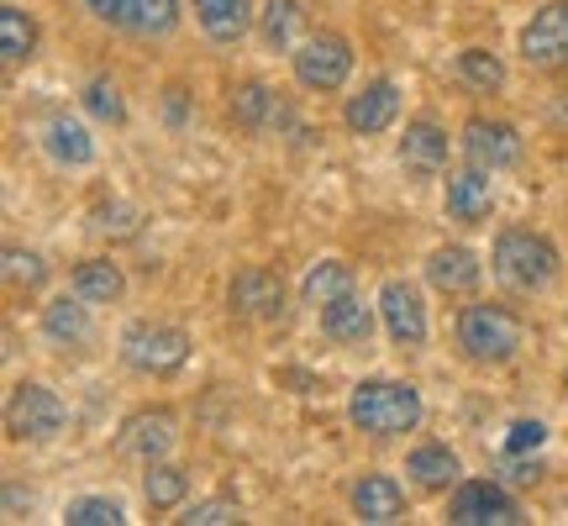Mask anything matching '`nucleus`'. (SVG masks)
<instances>
[{
  "mask_svg": "<svg viewBox=\"0 0 568 526\" xmlns=\"http://www.w3.org/2000/svg\"><path fill=\"white\" fill-rule=\"evenodd\" d=\"M489 269L495 280L516 290V295H542L558 284L564 274V253L552 243L548 232H531V226H506L495 237V253H489Z\"/></svg>",
  "mask_w": 568,
  "mask_h": 526,
  "instance_id": "obj_1",
  "label": "nucleus"
},
{
  "mask_svg": "<svg viewBox=\"0 0 568 526\" xmlns=\"http://www.w3.org/2000/svg\"><path fill=\"white\" fill-rule=\"evenodd\" d=\"M422 416H426V401L410 380H364L347 395V422L358 426L364 437H379V443L416 432Z\"/></svg>",
  "mask_w": 568,
  "mask_h": 526,
  "instance_id": "obj_2",
  "label": "nucleus"
},
{
  "mask_svg": "<svg viewBox=\"0 0 568 526\" xmlns=\"http://www.w3.org/2000/svg\"><path fill=\"white\" fill-rule=\"evenodd\" d=\"M453 337H458V353H464L468 364L500 368V364H510V358L527 347V322H521L510 305L474 301V305H464V311H458Z\"/></svg>",
  "mask_w": 568,
  "mask_h": 526,
  "instance_id": "obj_3",
  "label": "nucleus"
},
{
  "mask_svg": "<svg viewBox=\"0 0 568 526\" xmlns=\"http://www.w3.org/2000/svg\"><path fill=\"white\" fill-rule=\"evenodd\" d=\"M190 358V332L174 322H132L122 332V364L142 380H169Z\"/></svg>",
  "mask_w": 568,
  "mask_h": 526,
  "instance_id": "obj_4",
  "label": "nucleus"
},
{
  "mask_svg": "<svg viewBox=\"0 0 568 526\" xmlns=\"http://www.w3.org/2000/svg\"><path fill=\"white\" fill-rule=\"evenodd\" d=\"M295 84L311 90V95H332V90H343L347 74H353V42L343 32H316V38H305L295 53Z\"/></svg>",
  "mask_w": 568,
  "mask_h": 526,
  "instance_id": "obj_5",
  "label": "nucleus"
},
{
  "mask_svg": "<svg viewBox=\"0 0 568 526\" xmlns=\"http://www.w3.org/2000/svg\"><path fill=\"white\" fill-rule=\"evenodd\" d=\"M63 422H69L63 401L48 385H38V380H21L11 390V401H6V432H11V443H53L63 432Z\"/></svg>",
  "mask_w": 568,
  "mask_h": 526,
  "instance_id": "obj_6",
  "label": "nucleus"
},
{
  "mask_svg": "<svg viewBox=\"0 0 568 526\" xmlns=\"http://www.w3.org/2000/svg\"><path fill=\"white\" fill-rule=\"evenodd\" d=\"M447 522L453 526H516V522H527V516H521V500L506 485H495V479H458L453 500H447Z\"/></svg>",
  "mask_w": 568,
  "mask_h": 526,
  "instance_id": "obj_7",
  "label": "nucleus"
},
{
  "mask_svg": "<svg viewBox=\"0 0 568 526\" xmlns=\"http://www.w3.org/2000/svg\"><path fill=\"white\" fill-rule=\"evenodd\" d=\"M84 11L126 38H169L180 27V0H84Z\"/></svg>",
  "mask_w": 568,
  "mask_h": 526,
  "instance_id": "obj_8",
  "label": "nucleus"
},
{
  "mask_svg": "<svg viewBox=\"0 0 568 526\" xmlns=\"http://www.w3.org/2000/svg\"><path fill=\"white\" fill-rule=\"evenodd\" d=\"M468 163H479L489 174H500V169H516L521 153H527V142L510 122H495V117H468L464 122V138H458Z\"/></svg>",
  "mask_w": 568,
  "mask_h": 526,
  "instance_id": "obj_9",
  "label": "nucleus"
},
{
  "mask_svg": "<svg viewBox=\"0 0 568 526\" xmlns=\"http://www.w3.org/2000/svg\"><path fill=\"white\" fill-rule=\"evenodd\" d=\"M226 301H232V316L243 322H280L284 316V280L264 263H247L232 274L226 284Z\"/></svg>",
  "mask_w": 568,
  "mask_h": 526,
  "instance_id": "obj_10",
  "label": "nucleus"
},
{
  "mask_svg": "<svg viewBox=\"0 0 568 526\" xmlns=\"http://www.w3.org/2000/svg\"><path fill=\"white\" fill-rule=\"evenodd\" d=\"M379 322H385L395 347H426V301L410 280H385L379 284Z\"/></svg>",
  "mask_w": 568,
  "mask_h": 526,
  "instance_id": "obj_11",
  "label": "nucleus"
},
{
  "mask_svg": "<svg viewBox=\"0 0 568 526\" xmlns=\"http://www.w3.org/2000/svg\"><path fill=\"white\" fill-rule=\"evenodd\" d=\"M400 122V84L395 80H368L358 95H347L343 105V127L353 138H379Z\"/></svg>",
  "mask_w": 568,
  "mask_h": 526,
  "instance_id": "obj_12",
  "label": "nucleus"
},
{
  "mask_svg": "<svg viewBox=\"0 0 568 526\" xmlns=\"http://www.w3.org/2000/svg\"><path fill=\"white\" fill-rule=\"evenodd\" d=\"M180 443V416L169 405H148L138 416H126L122 426V453L138 458V464H159L169 458V447Z\"/></svg>",
  "mask_w": 568,
  "mask_h": 526,
  "instance_id": "obj_13",
  "label": "nucleus"
},
{
  "mask_svg": "<svg viewBox=\"0 0 568 526\" xmlns=\"http://www.w3.org/2000/svg\"><path fill=\"white\" fill-rule=\"evenodd\" d=\"M521 59L531 69H564L568 63V0H552L521 27Z\"/></svg>",
  "mask_w": 568,
  "mask_h": 526,
  "instance_id": "obj_14",
  "label": "nucleus"
},
{
  "mask_svg": "<svg viewBox=\"0 0 568 526\" xmlns=\"http://www.w3.org/2000/svg\"><path fill=\"white\" fill-rule=\"evenodd\" d=\"M232 122L264 138V132H284V127L295 122V105L284 101L274 84L247 80V84H237V90H232Z\"/></svg>",
  "mask_w": 568,
  "mask_h": 526,
  "instance_id": "obj_15",
  "label": "nucleus"
},
{
  "mask_svg": "<svg viewBox=\"0 0 568 526\" xmlns=\"http://www.w3.org/2000/svg\"><path fill=\"white\" fill-rule=\"evenodd\" d=\"M479 280H485V263H479L474 247L443 243V247L426 253V284H432V290H443V295H468Z\"/></svg>",
  "mask_w": 568,
  "mask_h": 526,
  "instance_id": "obj_16",
  "label": "nucleus"
},
{
  "mask_svg": "<svg viewBox=\"0 0 568 526\" xmlns=\"http://www.w3.org/2000/svg\"><path fill=\"white\" fill-rule=\"evenodd\" d=\"M42 148H48V159L59 163V169H90V163L101 159V142L90 138V127H84L80 117H69V111L48 117V127H42Z\"/></svg>",
  "mask_w": 568,
  "mask_h": 526,
  "instance_id": "obj_17",
  "label": "nucleus"
},
{
  "mask_svg": "<svg viewBox=\"0 0 568 526\" xmlns=\"http://www.w3.org/2000/svg\"><path fill=\"white\" fill-rule=\"evenodd\" d=\"M495 211V180H489V169L479 163H468L458 174H447V216L464 226H479Z\"/></svg>",
  "mask_w": 568,
  "mask_h": 526,
  "instance_id": "obj_18",
  "label": "nucleus"
},
{
  "mask_svg": "<svg viewBox=\"0 0 568 526\" xmlns=\"http://www.w3.org/2000/svg\"><path fill=\"white\" fill-rule=\"evenodd\" d=\"M447 153H453V142H447V132L432 117H416V122H406V138H400V163H406L416 180H437L447 169Z\"/></svg>",
  "mask_w": 568,
  "mask_h": 526,
  "instance_id": "obj_19",
  "label": "nucleus"
},
{
  "mask_svg": "<svg viewBox=\"0 0 568 526\" xmlns=\"http://www.w3.org/2000/svg\"><path fill=\"white\" fill-rule=\"evenodd\" d=\"M347 500H353V516L368 526H389L406 516V489H400L395 474H364Z\"/></svg>",
  "mask_w": 568,
  "mask_h": 526,
  "instance_id": "obj_20",
  "label": "nucleus"
},
{
  "mask_svg": "<svg viewBox=\"0 0 568 526\" xmlns=\"http://www.w3.org/2000/svg\"><path fill=\"white\" fill-rule=\"evenodd\" d=\"M374 311L379 305H364L358 301V290L353 295H343L337 305H326V311H316V322H322V337L337 347H368V337H374Z\"/></svg>",
  "mask_w": 568,
  "mask_h": 526,
  "instance_id": "obj_21",
  "label": "nucleus"
},
{
  "mask_svg": "<svg viewBox=\"0 0 568 526\" xmlns=\"http://www.w3.org/2000/svg\"><path fill=\"white\" fill-rule=\"evenodd\" d=\"M42 337L53 347H84L95 337V322H90V301H80L74 290L59 295V301L42 305Z\"/></svg>",
  "mask_w": 568,
  "mask_h": 526,
  "instance_id": "obj_22",
  "label": "nucleus"
},
{
  "mask_svg": "<svg viewBox=\"0 0 568 526\" xmlns=\"http://www.w3.org/2000/svg\"><path fill=\"white\" fill-rule=\"evenodd\" d=\"M195 21H201V32L211 42L232 48V42H243L253 32L258 11H253V0H195Z\"/></svg>",
  "mask_w": 568,
  "mask_h": 526,
  "instance_id": "obj_23",
  "label": "nucleus"
},
{
  "mask_svg": "<svg viewBox=\"0 0 568 526\" xmlns=\"http://www.w3.org/2000/svg\"><path fill=\"white\" fill-rule=\"evenodd\" d=\"M353 290H358V274H353V263L322 259V263H311V269H305L301 301L311 305V311H326V305H337L343 295H353Z\"/></svg>",
  "mask_w": 568,
  "mask_h": 526,
  "instance_id": "obj_24",
  "label": "nucleus"
},
{
  "mask_svg": "<svg viewBox=\"0 0 568 526\" xmlns=\"http://www.w3.org/2000/svg\"><path fill=\"white\" fill-rule=\"evenodd\" d=\"M69 290L90 305H116L126 295V274H122V263H111V259H84L69 274Z\"/></svg>",
  "mask_w": 568,
  "mask_h": 526,
  "instance_id": "obj_25",
  "label": "nucleus"
},
{
  "mask_svg": "<svg viewBox=\"0 0 568 526\" xmlns=\"http://www.w3.org/2000/svg\"><path fill=\"white\" fill-rule=\"evenodd\" d=\"M406 474L422 489H447V485H458L464 464H458V453H453L447 443H422V447H410Z\"/></svg>",
  "mask_w": 568,
  "mask_h": 526,
  "instance_id": "obj_26",
  "label": "nucleus"
},
{
  "mask_svg": "<svg viewBox=\"0 0 568 526\" xmlns=\"http://www.w3.org/2000/svg\"><path fill=\"white\" fill-rule=\"evenodd\" d=\"M301 27H305L301 0H264V11H258V38H264L274 53L301 48Z\"/></svg>",
  "mask_w": 568,
  "mask_h": 526,
  "instance_id": "obj_27",
  "label": "nucleus"
},
{
  "mask_svg": "<svg viewBox=\"0 0 568 526\" xmlns=\"http://www.w3.org/2000/svg\"><path fill=\"white\" fill-rule=\"evenodd\" d=\"M32 53H38V21L27 17L17 0H6V6H0V59L17 69V63H27Z\"/></svg>",
  "mask_w": 568,
  "mask_h": 526,
  "instance_id": "obj_28",
  "label": "nucleus"
},
{
  "mask_svg": "<svg viewBox=\"0 0 568 526\" xmlns=\"http://www.w3.org/2000/svg\"><path fill=\"white\" fill-rule=\"evenodd\" d=\"M458 80L468 90H479V95H500L506 90V63H500V53H489V48H464L458 53Z\"/></svg>",
  "mask_w": 568,
  "mask_h": 526,
  "instance_id": "obj_29",
  "label": "nucleus"
},
{
  "mask_svg": "<svg viewBox=\"0 0 568 526\" xmlns=\"http://www.w3.org/2000/svg\"><path fill=\"white\" fill-rule=\"evenodd\" d=\"M142 495H148V506L153 510H174L184 506V495H190V474L180 464H148V479H142Z\"/></svg>",
  "mask_w": 568,
  "mask_h": 526,
  "instance_id": "obj_30",
  "label": "nucleus"
},
{
  "mask_svg": "<svg viewBox=\"0 0 568 526\" xmlns=\"http://www.w3.org/2000/svg\"><path fill=\"white\" fill-rule=\"evenodd\" d=\"M84 111L95 117V122H105V127H122L126 122V101H122V84L116 80H105V74H95V80L84 84Z\"/></svg>",
  "mask_w": 568,
  "mask_h": 526,
  "instance_id": "obj_31",
  "label": "nucleus"
},
{
  "mask_svg": "<svg viewBox=\"0 0 568 526\" xmlns=\"http://www.w3.org/2000/svg\"><path fill=\"white\" fill-rule=\"evenodd\" d=\"M63 522L69 526H122L126 510H122V500H111V495H80V500L63 506Z\"/></svg>",
  "mask_w": 568,
  "mask_h": 526,
  "instance_id": "obj_32",
  "label": "nucleus"
},
{
  "mask_svg": "<svg viewBox=\"0 0 568 526\" xmlns=\"http://www.w3.org/2000/svg\"><path fill=\"white\" fill-rule=\"evenodd\" d=\"M548 447V422H537V416H516L506 426V443H500V458H531V453H542Z\"/></svg>",
  "mask_w": 568,
  "mask_h": 526,
  "instance_id": "obj_33",
  "label": "nucleus"
},
{
  "mask_svg": "<svg viewBox=\"0 0 568 526\" xmlns=\"http://www.w3.org/2000/svg\"><path fill=\"white\" fill-rule=\"evenodd\" d=\"M48 274H53V269H48V259H42V253H32V247H6V280L17 284V290H42V284H48Z\"/></svg>",
  "mask_w": 568,
  "mask_h": 526,
  "instance_id": "obj_34",
  "label": "nucleus"
},
{
  "mask_svg": "<svg viewBox=\"0 0 568 526\" xmlns=\"http://www.w3.org/2000/svg\"><path fill=\"white\" fill-rule=\"evenodd\" d=\"M180 522L184 526H232V522H243V506L232 495H211V500H195Z\"/></svg>",
  "mask_w": 568,
  "mask_h": 526,
  "instance_id": "obj_35",
  "label": "nucleus"
},
{
  "mask_svg": "<svg viewBox=\"0 0 568 526\" xmlns=\"http://www.w3.org/2000/svg\"><path fill=\"white\" fill-rule=\"evenodd\" d=\"M21 510H32V495L21 485H6V522H21Z\"/></svg>",
  "mask_w": 568,
  "mask_h": 526,
  "instance_id": "obj_36",
  "label": "nucleus"
},
{
  "mask_svg": "<svg viewBox=\"0 0 568 526\" xmlns=\"http://www.w3.org/2000/svg\"><path fill=\"white\" fill-rule=\"evenodd\" d=\"M564 385H568V368H564Z\"/></svg>",
  "mask_w": 568,
  "mask_h": 526,
  "instance_id": "obj_37",
  "label": "nucleus"
}]
</instances>
